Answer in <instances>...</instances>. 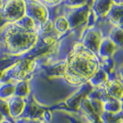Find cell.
Instances as JSON below:
<instances>
[]
</instances>
